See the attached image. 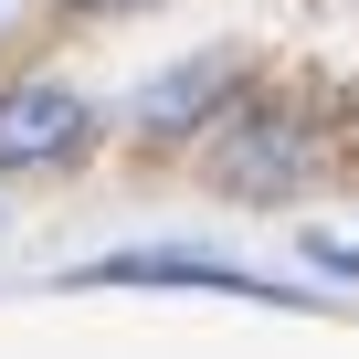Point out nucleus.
<instances>
[{
	"mask_svg": "<svg viewBox=\"0 0 359 359\" xmlns=\"http://www.w3.org/2000/svg\"><path fill=\"white\" fill-rule=\"evenodd\" d=\"M243 95H254L243 53H180V64H158V74L127 95V137H137V148H191V137H212Z\"/></svg>",
	"mask_w": 359,
	"mask_h": 359,
	"instance_id": "f03ea898",
	"label": "nucleus"
},
{
	"mask_svg": "<svg viewBox=\"0 0 359 359\" xmlns=\"http://www.w3.org/2000/svg\"><path fill=\"white\" fill-rule=\"evenodd\" d=\"M85 285H180V296H264V306H296V285H264L254 264L180 254V243H158V254H106V264H85Z\"/></svg>",
	"mask_w": 359,
	"mask_h": 359,
	"instance_id": "20e7f679",
	"label": "nucleus"
},
{
	"mask_svg": "<svg viewBox=\"0 0 359 359\" xmlns=\"http://www.w3.org/2000/svg\"><path fill=\"white\" fill-rule=\"evenodd\" d=\"M95 137V106L53 74H22V85H0V169H64L85 158Z\"/></svg>",
	"mask_w": 359,
	"mask_h": 359,
	"instance_id": "7ed1b4c3",
	"label": "nucleus"
},
{
	"mask_svg": "<svg viewBox=\"0 0 359 359\" xmlns=\"http://www.w3.org/2000/svg\"><path fill=\"white\" fill-rule=\"evenodd\" d=\"M64 22H137V11H158V0H53Z\"/></svg>",
	"mask_w": 359,
	"mask_h": 359,
	"instance_id": "39448f33",
	"label": "nucleus"
},
{
	"mask_svg": "<svg viewBox=\"0 0 359 359\" xmlns=\"http://www.w3.org/2000/svg\"><path fill=\"white\" fill-rule=\"evenodd\" d=\"M201 169H212V191H222V201L275 212V201H296L306 180L327 169V116H317L306 95H243V106L212 127Z\"/></svg>",
	"mask_w": 359,
	"mask_h": 359,
	"instance_id": "f257e3e1",
	"label": "nucleus"
}]
</instances>
